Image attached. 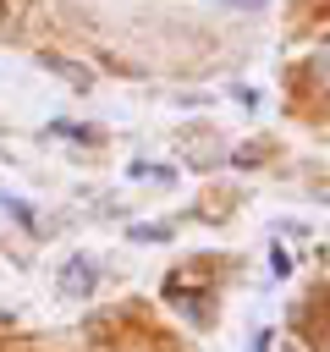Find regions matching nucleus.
<instances>
[{"instance_id":"obj_1","label":"nucleus","mask_w":330,"mask_h":352,"mask_svg":"<svg viewBox=\"0 0 330 352\" xmlns=\"http://www.w3.org/2000/svg\"><path fill=\"white\" fill-rule=\"evenodd\" d=\"M94 280H99V270H94V258H88V253L66 258V270H60V292H66V297H88V292H94Z\"/></svg>"},{"instance_id":"obj_4","label":"nucleus","mask_w":330,"mask_h":352,"mask_svg":"<svg viewBox=\"0 0 330 352\" xmlns=\"http://www.w3.org/2000/svg\"><path fill=\"white\" fill-rule=\"evenodd\" d=\"M0 22H6V0H0Z\"/></svg>"},{"instance_id":"obj_2","label":"nucleus","mask_w":330,"mask_h":352,"mask_svg":"<svg viewBox=\"0 0 330 352\" xmlns=\"http://www.w3.org/2000/svg\"><path fill=\"white\" fill-rule=\"evenodd\" d=\"M38 66H44V72H55V77H66L72 88H94V72H88V66H77V60H66V55H38Z\"/></svg>"},{"instance_id":"obj_3","label":"nucleus","mask_w":330,"mask_h":352,"mask_svg":"<svg viewBox=\"0 0 330 352\" xmlns=\"http://www.w3.org/2000/svg\"><path fill=\"white\" fill-rule=\"evenodd\" d=\"M132 176H143V182H170L176 170H165V165H132Z\"/></svg>"}]
</instances>
